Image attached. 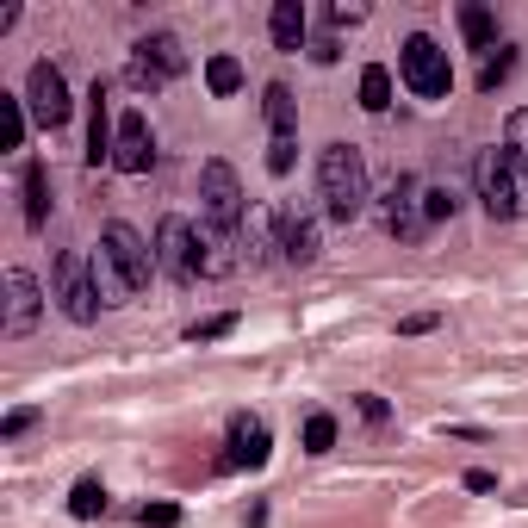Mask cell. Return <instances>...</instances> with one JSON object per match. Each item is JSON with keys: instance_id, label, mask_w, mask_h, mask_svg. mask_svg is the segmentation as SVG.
I'll return each mask as SVG.
<instances>
[{"instance_id": "9a60e30c", "label": "cell", "mask_w": 528, "mask_h": 528, "mask_svg": "<svg viewBox=\"0 0 528 528\" xmlns=\"http://www.w3.org/2000/svg\"><path fill=\"white\" fill-rule=\"evenodd\" d=\"M261 460H268V422L230 417V466H261Z\"/></svg>"}, {"instance_id": "d6a6232c", "label": "cell", "mask_w": 528, "mask_h": 528, "mask_svg": "<svg viewBox=\"0 0 528 528\" xmlns=\"http://www.w3.org/2000/svg\"><path fill=\"white\" fill-rule=\"evenodd\" d=\"M442 218H454V193L448 187H429V224H442Z\"/></svg>"}, {"instance_id": "4dcf8cb0", "label": "cell", "mask_w": 528, "mask_h": 528, "mask_svg": "<svg viewBox=\"0 0 528 528\" xmlns=\"http://www.w3.org/2000/svg\"><path fill=\"white\" fill-rule=\"evenodd\" d=\"M131 81H137V87H149V94H156V87H162V81H168V75L156 69V63H149V56H143V50H131Z\"/></svg>"}, {"instance_id": "484cf974", "label": "cell", "mask_w": 528, "mask_h": 528, "mask_svg": "<svg viewBox=\"0 0 528 528\" xmlns=\"http://www.w3.org/2000/svg\"><path fill=\"white\" fill-rule=\"evenodd\" d=\"M510 69H516V50H510V44H497V50H485V63H479V87L492 94V87H497V81H503Z\"/></svg>"}, {"instance_id": "836d02e7", "label": "cell", "mask_w": 528, "mask_h": 528, "mask_svg": "<svg viewBox=\"0 0 528 528\" xmlns=\"http://www.w3.org/2000/svg\"><path fill=\"white\" fill-rule=\"evenodd\" d=\"M37 422V411H6V422H0V435H25Z\"/></svg>"}, {"instance_id": "5bb4252c", "label": "cell", "mask_w": 528, "mask_h": 528, "mask_svg": "<svg viewBox=\"0 0 528 528\" xmlns=\"http://www.w3.org/2000/svg\"><path fill=\"white\" fill-rule=\"evenodd\" d=\"M317 249H323V243H317V218H311V211H292V218L280 224V255L292 261V268H311Z\"/></svg>"}, {"instance_id": "4316f807", "label": "cell", "mask_w": 528, "mask_h": 528, "mask_svg": "<svg viewBox=\"0 0 528 528\" xmlns=\"http://www.w3.org/2000/svg\"><path fill=\"white\" fill-rule=\"evenodd\" d=\"M503 149L516 156V168H528V106L510 112V125H503Z\"/></svg>"}, {"instance_id": "6da1fadb", "label": "cell", "mask_w": 528, "mask_h": 528, "mask_svg": "<svg viewBox=\"0 0 528 528\" xmlns=\"http://www.w3.org/2000/svg\"><path fill=\"white\" fill-rule=\"evenodd\" d=\"M317 199L336 224H354L367 211V162H360L354 143H330L317 156Z\"/></svg>"}, {"instance_id": "7402d4cb", "label": "cell", "mask_w": 528, "mask_h": 528, "mask_svg": "<svg viewBox=\"0 0 528 528\" xmlns=\"http://www.w3.org/2000/svg\"><path fill=\"white\" fill-rule=\"evenodd\" d=\"M360 106H367V112H386L391 106V69H380V63L360 69Z\"/></svg>"}, {"instance_id": "d590c367", "label": "cell", "mask_w": 528, "mask_h": 528, "mask_svg": "<svg viewBox=\"0 0 528 528\" xmlns=\"http://www.w3.org/2000/svg\"><path fill=\"white\" fill-rule=\"evenodd\" d=\"M466 492H497V479L485 472V466H472V472H466Z\"/></svg>"}, {"instance_id": "8992f818", "label": "cell", "mask_w": 528, "mask_h": 528, "mask_svg": "<svg viewBox=\"0 0 528 528\" xmlns=\"http://www.w3.org/2000/svg\"><path fill=\"white\" fill-rule=\"evenodd\" d=\"M386 230L398 243H422V230H429V187L417 175H398L386 193Z\"/></svg>"}, {"instance_id": "8d00e7d4", "label": "cell", "mask_w": 528, "mask_h": 528, "mask_svg": "<svg viewBox=\"0 0 528 528\" xmlns=\"http://www.w3.org/2000/svg\"><path fill=\"white\" fill-rule=\"evenodd\" d=\"M330 19H336V25H360V19H367V6H349V0H342V6H336Z\"/></svg>"}, {"instance_id": "603a6c76", "label": "cell", "mask_w": 528, "mask_h": 528, "mask_svg": "<svg viewBox=\"0 0 528 528\" xmlns=\"http://www.w3.org/2000/svg\"><path fill=\"white\" fill-rule=\"evenodd\" d=\"M206 87L218 94V100L237 94V87H243V63H237V56H211V63H206Z\"/></svg>"}, {"instance_id": "d6986e66", "label": "cell", "mask_w": 528, "mask_h": 528, "mask_svg": "<svg viewBox=\"0 0 528 528\" xmlns=\"http://www.w3.org/2000/svg\"><path fill=\"white\" fill-rule=\"evenodd\" d=\"M261 112H268V125H274V137H292V125H299V100H292V87H286V81L268 87Z\"/></svg>"}, {"instance_id": "8fae6325", "label": "cell", "mask_w": 528, "mask_h": 528, "mask_svg": "<svg viewBox=\"0 0 528 528\" xmlns=\"http://www.w3.org/2000/svg\"><path fill=\"white\" fill-rule=\"evenodd\" d=\"M37 311H44V292L25 268H6V317H0V336H32Z\"/></svg>"}, {"instance_id": "7c38bea8", "label": "cell", "mask_w": 528, "mask_h": 528, "mask_svg": "<svg viewBox=\"0 0 528 528\" xmlns=\"http://www.w3.org/2000/svg\"><path fill=\"white\" fill-rule=\"evenodd\" d=\"M237 249H243V261H268V249H280L274 237V211L268 206H249L243 224H237Z\"/></svg>"}, {"instance_id": "d4e9b609", "label": "cell", "mask_w": 528, "mask_h": 528, "mask_svg": "<svg viewBox=\"0 0 528 528\" xmlns=\"http://www.w3.org/2000/svg\"><path fill=\"white\" fill-rule=\"evenodd\" d=\"M25 143V106L0 94V149H19Z\"/></svg>"}, {"instance_id": "e575fe53", "label": "cell", "mask_w": 528, "mask_h": 528, "mask_svg": "<svg viewBox=\"0 0 528 528\" xmlns=\"http://www.w3.org/2000/svg\"><path fill=\"white\" fill-rule=\"evenodd\" d=\"M398 330H404V336H422V330H435V311H417V317H404Z\"/></svg>"}, {"instance_id": "ac0fdd59", "label": "cell", "mask_w": 528, "mask_h": 528, "mask_svg": "<svg viewBox=\"0 0 528 528\" xmlns=\"http://www.w3.org/2000/svg\"><path fill=\"white\" fill-rule=\"evenodd\" d=\"M460 37L472 44V50H497V19H492V6H460Z\"/></svg>"}, {"instance_id": "f1b7e54d", "label": "cell", "mask_w": 528, "mask_h": 528, "mask_svg": "<svg viewBox=\"0 0 528 528\" xmlns=\"http://www.w3.org/2000/svg\"><path fill=\"white\" fill-rule=\"evenodd\" d=\"M292 162H299V137H274L268 143V175H292Z\"/></svg>"}, {"instance_id": "30bf717a", "label": "cell", "mask_w": 528, "mask_h": 528, "mask_svg": "<svg viewBox=\"0 0 528 528\" xmlns=\"http://www.w3.org/2000/svg\"><path fill=\"white\" fill-rule=\"evenodd\" d=\"M149 162H156L149 118H143V112H125V118H118V143H112V168H118V175H149Z\"/></svg>"}, {"instance_id": "ffe728a7", "label": "cell", "mask_w": 528, "mask_h": 528, "mask_svg": "<svg viewBox=\"0 0 528 528\" xmlns=\"http://www.w3.org/2000/svg\"><path fill=\"white\" fill-rule=\"evenodd\" d=\"M44 218H50V168L32 162V168H25V224L37 230Z\"/></svg>"}, {"instance_id": "7a4b0ae2", "label": "cell", "mask_w": 528, "mask_h": 528, "mask_svg": "<svg viewBox=\"0 0 528 528\" xmlns=\"http://www.w3.org/2000/svg\"><path fill=\"white\" fill-rule=\"evenodd\" d=\"M479 199H485V211L492 218H516V211H528V168H516V156L503 149V143H492V149H479Z\"/></svg>"}, {"instance_id": "2e32d148", "label": "cell", "mask_w": 528, "mask_h": 528, "mask_svg": "<svg viewBox=\"0 0 528 528\" xmlns=\"http://www.w3.org/2000/svg\"><path fill=\"white\" fill-rule=\"evenodd\" d=\"M87 268H94V286H100V305H125V299H131V280L118 274V261H112L106 249L87 255Z\"/></svg>"}, {"instance_id": "9c48e42d", "label": "cell", "mask_w": 528, "mask_h": 528, "mask_svg": "<svg viewBox=\"0 0 528 528\" xmlns=\"http://www.w3.org/2000/svg\"><path fill=\"white\" fill-rule=\"evenodd\" d=\"M100 249L118 261V274L131 280V292H143V286H149V274H156V249L143 243L131 224H106V230H100Z\"/></svg>"}, {"instance_id": "ba28073f", "label": "cell", "mask_w": 528, "mask_h": 528, "mask_svg": "<svg viewBox=\"0 0 528 528\" xmlns=\"http://www.w3.org/2000/svg\"><path fill=\"white\" fill-rule=\"evenodd\" d=\"M56 299L75 323H94L100 317V286H94V268L87 255H56Z\"/></svg>"}, {"instance_id": "5b68a950", "label": "cell", "mask_w": 528, "mask_h": 528, "mask_svg": "<svg viewBox=\"0 0 528 528\" xmlns=\"http://www.w3.org/2000/svg\"><path fill=\"white\" fill-rule=\"evenodd\" d=\"M199 199H206V224H218V230H230L237 237V224H243V180H237V168L230 162H218L211 156L206 168H199Z\"/></svg>"}, {"instance_id": "277c9868", "label": "cell", "mask_w": 528, "mask_h": 528, "mask_svg": "<svg viewBox=\"0 0 528 528\" xmlns=\"http://www.w3.org/2000/svg\"><path fill=\"white\" fill-rule=\"evenodd\" d=\"M156 268L168 274L175 286H193L206 274V255H199V230L187 218H162L156 224Z\"/></svg>"}, {"instance_id": "1f68e13d", "label": "cell", "mask_w": 528, "mask_h": 528, "mask_svg": "<svg viewBox=\"0 0 528 528\" xmlns=\"http://www.w3.org/2000/svg\"><path fill=\"white\" fill-rule=\"evenodd\" d=\"M175 523H180L175 503H143V528H175Z\"/></svg>"}, {"instance_id": "cb8c5ba5", "label": "cell", "mask_w": 528, "mask_h": 528, "mask_svg": "<svg viewBox=\"0 0 528 528\" xmlns=\"http://www.w3.org/2000/svg\"><path fill=\"white\" fill-rule=\"evenodd\" d=\"M100 510H106V485H100V479H81V485L69 492V516H81V523H94Z\"/></svg>"}, {"instance_id": "e0dca14e", "label": "cell", "mask_w": 528, "mask_h": 528, "mask_svg": "<svg viewBox=\"0 0 528 528\" xmlns=\"http://www.w3.org/2000/svg\"><path fill=\"white\" fill-rule=\"evenodd\" d=\"M268 25H274V50H305V6L299 0H280Z\"/></svg>"}, {"instance_id": "44dd1931", "label": "cell", "mask_w": 528, "mask_h": 528, "mask_svg": "<svg viewBox=\"0 0 528 528\" xmlns=\"http://www.w3.org/2000/svg\"><path fill=\"white\" fill-rule=\"evenodd\" d=\"M137 50H143V56H149V63H156V69H162V75H168V81H175V75L187 69V50H180V44H175V37H168V32L143 37Z\"/></svg>"}, {"instance_id": "83f0119b", "label": "cell", "mask_w": 528, "mask_h": 528, "mask_svg": "<svg viewBox=\"0 0 528 528\" xmlns=\"http://www.w3.org/2000/svg\"><path fill=\"white\" fill-rule=\"evenodd\" d=\"M330 448H336V417L317 411V417L305 422V454H330Z\"/></svg>"}, {"instance_id": "52a82bcc", "label": "cell", "mask_w": 528, "mask_h": 528, "mask_svg": "<svg viewBox=\"0 0 528 528\" xmlns=\"http://www.w3.org/2000/svg\"><path fill=\"white\" fill-rule=\"evenodd\" d=\"M25 106H32V118L44 125V131H56V125H69V81H63V69L56 63H32V81H25Z\"/></svg>"}, {"instance_id": "4fadbf2b", "label": "cell", "mask_w": 528, "mask_h": 528, "mask_svg": "<svg viewBox=\"0 0 528 528\" xmlns=\"http://www.w3.org/2000/svg\"><path fill=\"white\" fill-rule=\"evenodd\" d=\"M94 112H87V162L100 168V162H112V143H118V125H112V106H106V87L94 81Z\"/></svg>"}, {"instance_id": "3957f363", "label": "cell", "mask_w": 528, "mask_h": 528, "mask_svg": "<svg viewBox=\"0 0 528 528\" xmlns=\"http://www.w3.org/2000/svg\"><path fill=\"white\" fill-rule=\"evenodd\" d=\"M398 75H404V87H411L417 100H448V87H454L448 50H442L435 37H404V50H398Z\"/></svg>"}, {"instance_id": "f546056e", "label": "cell", "mask_w": 528, "mask_h": 528, "mask_svg": "<svg viewBox=\"0 0 528 528\" xmlns=\"http://www.w3.org/2000/svg\"><path fill=\"white\" fill-rule=\"evenodd\" d=\"M230 330H237V311H224V317H206V323H193L187 336H193V342H218V336H230Z\"/></svg>"}]
</instances>
